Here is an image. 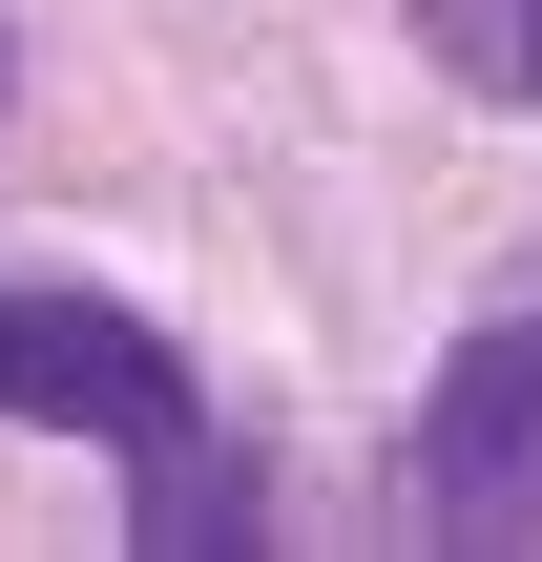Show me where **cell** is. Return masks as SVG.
Returning a JSON list of instances; mask_svg holds the SVG:
<instances>
[{"mask_svg":"<svg viewBox=\"0 0 542 562\" xmlns=\"http://www.w3.org/2000/svg\"><path fill=\"white\" fill-rule=\"evenodd\" d=\"M0 417H63V438H104V459H125V542H167V562L251 542V459L209 438V396H188V355H167L146 313L0 271Z\"/></svg>","mask_w":542,"mask_h":562,"instance_id":"6da1fadb","label":"cell"},{"mask_svg":"<svg viewBox=\"0 0 542 562\" xmlns=\"http://www.w3.org/2000/svg\"><path fill=\"white\" fill-rule=\"evenodd\" d=\"M418 501L460 542H542V313H480L418 396Z\"/></svg>","mask_w":542,"mask_h":562,"instance_id":"7a4b0ae2","label":"cell"},{"mask_svg":"<svg viewBox=\"0 0 542 562\" xmlns=\"http://www.w3.org/2000/svg\"><path fill=\"white\" fill-rule=\"evenodd\" d=\"M439 42H460V83H501V104H542V0H418Z\"/></svg>","mask_w":542,"mask_h":562,"instance_id":"3957f363","label":"cell"}]
</instances>
